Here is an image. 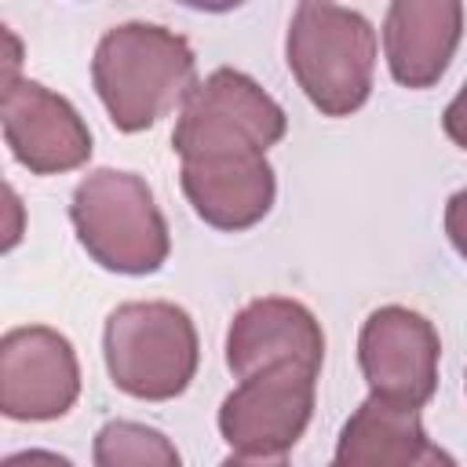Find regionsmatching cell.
I'll return each mask as SVG.
<instances>
[{
	"label": "cell",
	"mask_w": 467,
	"mask_h": 467,
	"mask_svg": "<svg viewBox=\"0 0 467 467\" xmlns=\"http://www.w3.org/2000/svg\"><path fill=\"white\" fill-rule=\"evenodd\" d=\"M285 109L241 69L208 73L182 102L171 146L182 161L266 153L285 139Z\"/></svg>",
	"instance_id": "cell-5"
},
{
	"label": "cell",
	"mask_w": 467,
	"mask_h": 467,
	"mask_svg": "<svg viewBox=\"0 0 467 467\" xmlns=\"http://www.w3.org/2000/svg\"><path fill=\"white\" fill-rule=\"evenodd\" d=\"M438 332L409 306H379L358 336V361L376 398L420 409L438 387Z\"/></svg>",
	"instance_id": "cell-7"
},
{
	"label": "cell",
	"mask_w": 467,
	"mask_h": 467,
	"mask_svg": "<svg viewBox=\"0 0 467 467\" xmlns=\"http://www.w3.org/2000/svg\"><path fill=\"white\" fill-rule=\"evenodd\" d=\"M4 193H7V212H11V230H7V237H4V248H11V244L18 241V197H15L11 186H7Z\"/></svg>",
	"instance_id": "cell-20"
},
{
	"label": "cell",
	"mask_w": 467,
	"mask_h": 467,
	"mask_svg": "<svg viewBox=\"0 0 467 467\" xmlns=\"http://www.w3.org/2000/svg\"><path fill=\"white\" fill-rule=\"evenodd\" d=\"M321 361H325L321 325L296 299H281V296L252 299L230 321L226 365L241 379L274 365H306L317 372Z\"/></svg>",
	"instance_id": "cell-10"
},
{
	"label": "cell",
	"mask_w": 467,
	"mask_h": 467,
	"mask_svg": "<svg viewBox=\"0 0 467 467\" xmlns=\"http://www.w3.org/2000/svg\"><path fill=\"white\" fill-rule=\"evenodd\" d=\"M427 445L420 409L368 394L336 441L339 467H409Z\"/></svg>",
	"instance_id": "cell-13"
},
{
	"label": "cell",
	"mask_w": 467,
	"mask_h": 467,
	"mask_svg": "<svg viewBox=\"0 0 467 467\" xmlns=\"http://www.w3.org/2000/svg\"><path fill=\"white\" fill-rule=\"evenodd\" d=\"M441 128H445V135H449L456 146L467 150V84H463L460 95L445 106V113H441Z\"/></svg>",
	"instance_id": "cell-16"
},
{
	"label": "cell",
	"mask_w": 467,
	"mask_h": 467,
	"mask_svg": "<svg viewBox=\"0 0 467 467\" xmlns=\"http://www.w3.org/2000/svg\"><path fill=\"white\" fill-rule=\"evenodd\" d=\"M80 394L69 339L47 325L11 328L0 339V409L11 420H58Z\"/></svg>",
	"instance_id": "cell-8"
},
{
	"label": "cell",
	"mask_w": 467,
	"mask_h": 467,
	"mask_svg": "<svg viewBox=\"0 0 467 467\" xmlns=\"http://www.w3.org/2000/svg\"><path fill=\"white\" fill-rule=\"evenodd\" d=\"M4 139L33 175L73 171L91 157V131L80 113L36 80L4 88Z\"/></svg>",
	"instance_id": "cell-9"
},
{
	"label": "cell",
	"mask_w": 467,
	"mask_h": 467,
	"mask_svg": "<svg viewBox=\"0 0 467 467\" xmlns=\"http://www.w3.org/2000/svg\"><path fill=\"white\" fill-rule=\"evenodd\" d=\"M463 33V4L456 0H398L387 7L383 51L398 84L431 88L452 62Z\"/></svg>",
	"instance_id": "cell-12"
},
{
	"label": "cell",
	"mask_w": 467,
	"mask_h": 467,
	"mask_svg": "<svg viewBox=\"0 0 467 467\" xmlns=\"http://www.w3.org/2000/svg\"><path fill=\"white\" fill-rule=\"evenodd\" d=\"M69 219L88 255L113 274H153L171 252L168 223L135 171L99 168L84 175L73 190Z\"/></svg>",
	"instance_id": "cell-3"
},
{
	"label": "cell",
	"mask_w": 467,
	"mask_h": 467,
	"mask_svg": "<svg viewBox=\"0 0 467 467\" xmlns=\"http://www.w3.org/2000/svg\"><path fill=\"white\" fill-rule=\"evenodd\" d=\"M95 467H182V460L157 427L109 420L95 434Z\"/></svg>",
	"instance_id": "cell-14"
},
{
	"label": "cell",
	"mask_w": 467,
	"mask_h": 467,
	"mask_svg": "<svg viewBox=\"0 0 467 467\" xmlns=\"http://www.w3.org/2000/svg\"><path fill=\"white\" fill-rule=\"evenodd\" d=\"M314 368L274 365L230 390L219 405V431L237 452L277 456L296 445L314 412Z\"/></svg>",
	"instance_id": "cell-6"
},
{
	"label": "cell",
	"mask_w": 467,
	"mask_h": 467,
	"mask_svg": "<svg viewBox=\"0 0 467 467\" xmlns=\"http://www.w3.org/2000/svg\"><path fill=\"white\" fill-rule=\"evenodd\" d=\"M182 193L215 230H248L274 204V168L266 153L182 161Z\"/></svg>",
	"instance_id": "cell-11"
},
{
	"label": "cell",
	"mask_w": 467,
	"mask_h": 467,
	"mask_svg": "<svg viewBox=\"0 0 467 467\" xmlns=\"http://www.w3.org/2000/svg\"><path fill=\"white\" fill-rule=\"evenodd\" d=\"M193 69L186 36L153 22L113 26L91 58L95 91L120 131H146L182 106L197 88Z\"/></svg>",
	"instance_id": "cell-1"
},
{
	"label": "cell",
	"mask_w": 467,
	"mask_h": 467,
	"mask_svg": "<svg viewBox=\"0 0 467 467\" xmlns=\"http://www.w3.org/2000/svg\"><path fill=\"white\" fill-rule=\"evenodd\" d=\"M102 354L113 383L142 401L182 394L197 372V328L175 303H124L106 317Z\"/></svg>",
	"instance_id": "cell-4"
},
{
	"label": "cell",
	"mask_w": 467,
	"mask_h": 467,
	"mask_svg": "<svg viewBox=\"0 0 467 467\" xmlns=\"http://www.w3.org/2000/svg\"><path fill=\"white\" fill-rule=\"evenodd\" d=\"M4 467H73V463L58 452H47V449H26V452L7 456Z\"/></svg>",
	"instance_id": "cell-17"
},
{
	"label": "cell",
	"mask_w": 467,
	"mask_h": 467,
	"mask_svg": "<svg viewBox=\"0 0 467 467\" xmlns=\"http://www.w3.org/2000/svg\"><path fill=\"white\" fill-rule=\"evenodd\" d=\"M332 467H339V463H332Z\"/></svg>",
	"instance_id": "cell-21"
},
{
	"label": "cell",
	"mask_w": 467,
	"mask_h": 467,
	"mask_svg": "<svg viewBox=\"0 0 467 467\" xmlns=\"http://www.w3.org/2000/svg\"><path fill=\"white\" fill-rule=\"evenodd\" d=\"M409 467H456V460H452L445 449H438V445L427 441V445L420 449V456H416Z\"/></svg>",
	"instance_id": "cell-19"
},
{
	"label": "cell",
	"mask_w": 467,
	"mask_h": 467,
	"mask_svg": "<svg viewBox=\"0 0 467 467\" xmlns=\"http://www.w3.org/2000/svg\"><path fill=\"white\" fill-rule=\"evenodd\" d=\"M219 467H288L285 452L277 456H255V452H237V456H226Z\"/></svg>",
	"instance_id": "cell-18"
},
{
	"label": "cell",
	"mask_w": 467,
	"mask_h": 467,
	"mask_svg": "<svg viewBox=\"0 0 467 467\" xmlns=\"http://www.w3.org/2000/svg\"><path fill=\"white\" fill-rule=\"evenodd\" d=\"M445 234H449L452 248L467 259V186L456 190L445 204Z\"/></svg>",
	"instance_id": "cell-15"
},
{
	"label": "cell",
	"mask_w": 467,
	"mask_h": 467,
	"mask_svg": "<svg viewBox=\"0 0 467 467\" xmlns=\"http://www.w3.org/2000/svg\"><path fill=\"white\" fill-rule=\"evenodd\" d=\"M288 69L325 117L365 106L376 69V33L365 15L339 4H299L285 40Z\"/></svg>",
	"instance_id": "cell-2"
}]
</instances>
